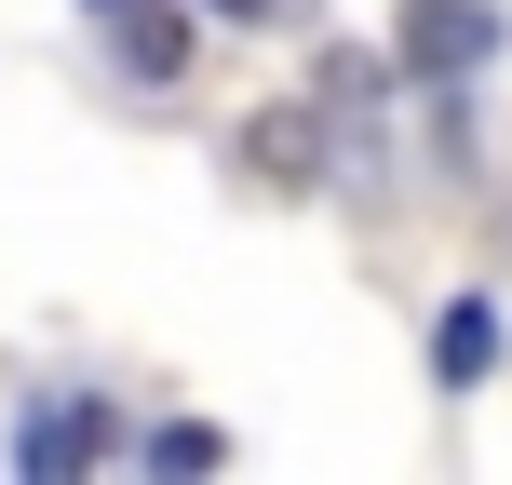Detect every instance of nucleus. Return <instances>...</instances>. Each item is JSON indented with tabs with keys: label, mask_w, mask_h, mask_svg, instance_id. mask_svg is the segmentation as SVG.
<instances>
[{
	"label": "nucleus",
	"mask_w": 512,
	"mask_h": 485,
	"mask_svg": "<svg viewBox=\"0 0 512 485\" xmlns=\"http://www.w3.org/2000/svg\"><path fill=\"white\" fill-rule=\"evenodd\" d=\"M122 445H135V418H122V405H95V391H54V405H27V418H14V472H27V485L95 472V459H122Z\"/></svg>",
	"instance_id": "nucleus-1"
},
{
	"label": "nucleus",
	"mask_w": 512,
	"mask_h": 485,
	"mask_svg": "<svg viewBox=\"0 0 512 485\" xmlns=\"http://www.w3.org/2000/svg\"><path fill=\"white\" fill-rule=\"evenodd\" d=\"M108 54H122V81H189L203 68V27H189V0H122Z\"/></svg>",
	"instance_id": "nucleus-2"
},
{
	"label": "nucleus",
	"mask_w": 512,
	"mask_h": 485,
	"mask_svg": "<svg viewBox=\"0 0 512 485\" xmlns=\"http://www.w3.org/2000/svg\"><path fill=\"white\" fill-rule=\"evenodd\" d=\"M486 0H405V68H432V81H459V68H486Z\"/></svg>",
	"instance_id": "nucleus-3"
},
{
	"label": "nucleus",
	"mask_w": 512,
	"mask_h": 485,
	"mask_svg": "<svg viewBox=\"0 0 512 485\" xmlns=\"http://www.w3.org/2000/svg\"><path fill=\"white\" fill-rule=\"evenodd\" d=\"M486 364H499V310H486V297H445V310H432V378L472 391Z\"/></svg>",
	"instance_id": "nucleus-4"
},
{
	"label": "nucleus",
	"mask_w": 512,
	"mask_h": 485,
	"mask_svg": "<svg viewBox=\"0 0 512 485\" xmlns=\"http://www.w3.org/2000/svg\"><path fill=\"white\" fill-rule=\"evenodd\" d=\"M149 459H162V472H216V459H230V432H203V418H176V432H149Z\"/></svg>",
	"instance_id": "nucleus-5"
},
{
	"label": "nucleus",
	"mask_w": 512,
	"mask_h": 485,
	"mask_svg": "<svg viewBox=\"0 0 512 485\" xmlns=\"http://www.w3.org/2000/svg\"><path fill=\"white\" fill-rule=\"evenodd\" d=\"M203 14H230V27H270V0H203Z\"/></svg>",
	"instance_id": "nucleus-6"
},
{
	"label": "nucleus",
	"mask_w": 512,
	"mask_h": 485,
	"mask_svg": "<svg viewBox=\"0 0 512 485\" xmlns=\"http://www.w3.org/2000/svg\"><path fill=\"white\" fill-rule=\"evenodd\" d=\"M81 14H95V27H108V14H122V0H81Z\"/></svg>",
	"instance_id": "nucleus-7"
}]
</instances>
